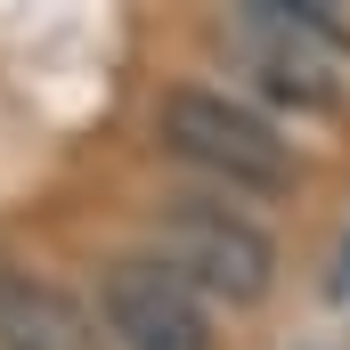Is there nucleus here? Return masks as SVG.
<instances>
[{"label": "nucleus", "mask_w": 350, "mask_h": 350, "mask_svg": "<svg viewBox=\"0 0 350 350\" xmlns=\"http://www.w3.org/2000/svg\"><path fill=\"white\" fill-rule=\"evenodd\" d=\"M228 74L293 114H350V33L326 25V8L301 0H237L212 25Z\"/></svg>", "instance_id": "f257e3e1"}, {"label": "nucleus", "mask_w": 350, "mask_h": 350, "mask_svg": "<svg viewBox=\"0 0 350 350\" xmlns=\"http://www.w3.org/2000/svg\"><path fill=\"white\" fill-rule=\"evenodd\" d=\"M155 139L187 172L220 179V187H245V196L293 187V139H277V122L261 106H245L228 90H172L155 106Z\"/></svg>", "instance_id": "f03ea898"}, {"label": "nucleus", "mask_w": 350, "mask_h": 350, "mask_svg": "<svg viewBox=\"0 0 350 350\" xmlns=\"http://www.w3.org/2000/svg\"><path fill=\"white\" fill-rule=\"evenodd\" d=\"M155 261L179 269L204 301H228V310H253L269 285H277V245H269L245 212L204 204V196L163 204V220H155Z\"/></svg>", "instance_id": "7ed1b4c3"}, {"label": "nucleus", "mask_w": 350, "mask_h": 350, "mask_svg": "<svg viewBox=\"0 0 350 350\" xmlns=\"http://www.w3.org/2000/svg\"><path fill=\"white\" fill-rule=\"evenodd\" d=\"M98 318H106V342L114 350H220L212 342V318H204V293L179 269H163L155 253H131V261L106 269Z\"/></svg>", "instance_id": "20e7f679"}, {"label": "nucleus", "mask_w": 350, "mask_h": 350, "mask_svg": "<svg viewBox=\"0 0 350 350\" xmlns=\"http://www.w3.org/2000/svg\"><path fill=\"white\" fill-rule=\"evenodd\" d=\"M0 350H106V334L57 285H41L25 269H0Z\"/></svg>", "instance_id": "39448f33"}, {"label": "nucleus", "mask_w": 350, "mask_h": 350, "mask_svg": "<svg viewBox=\"0 0 350 350\" xmlns=\"http://www.w3.org/2000/svg\"><path fill=\"white\" fill-rule=\"evenodd\" d=\"M301 8H326V0H301Z\"/></svg>", "instance_id": "423d86ee"}]
</instances>
